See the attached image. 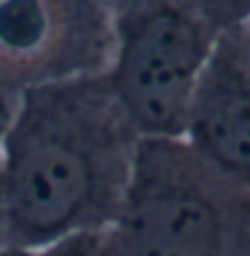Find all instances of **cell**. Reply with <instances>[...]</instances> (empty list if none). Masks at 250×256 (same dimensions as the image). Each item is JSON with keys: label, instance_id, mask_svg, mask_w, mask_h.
<instances>
[{"label": "cell", "instance_id": "9c48e42d", "mask_svg": "<svg viewBox=\"0 0 250 256\" xmlns=\"http://www.w3.org/2000/svg\"><path fill=\"white\" fill-rule=\"evenodd\" d=\"M0 256H30V251L27 248H19V246H3L0 248Z\"/></svg>", "mask_w": 250, "mask_h": 256}, {"label": "cell", "instance_id": "7a4b0ae2", "mask_svg": "<svg viewBox=\"0 0 250 256\" xmlns=\"http://www.w3.org/2000/svg\"><path fill=\"white\" fill-rule=\"evenodd\" d=\"M110 232L121 256H250V186L183 135H143Z\"/></svg>", "mask_w": 250, "mask_h": 256}, {"label": "cell", "instance_id": "8992f818", "mask_svg": "<svg viewBox=\"0 0 250 256\" xmlns=\"http://www.w3.org/2000/svg\"><path fill=\"white\" fill-rule=\"evenodd\" d=\"M30 256H121V251L116 246L110 226H102V230H83L65 234V238L51 240V243L30 251Z\"/></svg>", "mask_w": 250, "mask_h": 256}, {"label": "cell", "instance_id": "52a82bcc", "mask_svg": "<svg viewBox=\"0 0 250 256\" xmlns=\"http://www.w3.org/2000/svg\"><path fill=\"white\" fill-rule=\"evenodd\" d=\"M19 94H22V89L11 86L8 81L0 78V148H3V140H5V135H8V127H11V122H13V114H16Z\"/></svg>", "mask_w": 250, "mask_h": 256}, {"label": "cell", "instance_id": "ba28073f", "mask_svg": "<svg viewBox=\"0 0 250 256\" xmlns=\"http://www.w3.org/2000/svg\"><path fill=\"white\" fill-rule=\"evenodd\" d=\"M8 246V218H5V197H3V184H0V248Z\"/></svg>", "mask_w": 250, "mask_h": 256}, {"label": "cell", "instance_id": "277c9868", "mask_svg": "<svg viewBox=\"0 0 250 256\" xmlns=\"http://www.w3.org/2000/svg\"><path fill=\"white\" fill-rule=\"evenodd\" d=\"M105 0H0V78L24 89L105 70Z\"/></svg>", "mask_w": 250, "mask_h": 256}, {"label": "cell", "instance_id": "3957f363", "mask_svg": "<svg viewBox=\"0 0 250 256\" xmlns=\"http://www.w3.org/2000/svg\"><path fill=\"white\" fill-rule=\"evenodd\" d=\"M108 78L143 135H180L194 84L250 0H105Z\"/></svg>", "mask_w": 250, "mask_h": 256}, {"label": "cell", "instance_id": "30bf717a", "mask_svg": "<svg viewBox=\"0 0 250 256\" xmlns=\"http://www.w3.org/2000/svg\"><path fill=\"white\" fill-rule=\"evenodd\" d=\"M242 32H245V40H248V46H250V11H248V16H245V22H242Z\"/></svg>", "mask_w": 250, "mask_h": 256}, {"label": "cell", "instance_id": "6da1fadb", "mask_svg": "<svg viewBox=\"0 0 250 256\" xmlns=\"http://www.w3.org/2000/svg\"><path fill=\"white\" fill-rule=\"evenodd\" d=\"M140 138L105 70L24 86L0 148L8 243L35 251L110 226Z\"/></svg>", "mask_w": 250, "mask_h": 256}, {"label": "cell", "instance_id": "5b68a950", "mask_svg": "<svg viewBox=\"0 0 250 256\" xmlns=\"http://www.w3.org/2000/svg\"><path fill=\"white\" fill-rule=\"evenodd\" d=\"M180 135L207 162L250 186V46L242 24L221 40L197 78Z\"/></svg>", "mask_w": 250, "mask_h": 256}]
</instances>
